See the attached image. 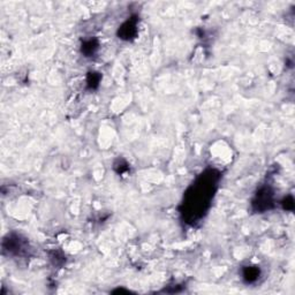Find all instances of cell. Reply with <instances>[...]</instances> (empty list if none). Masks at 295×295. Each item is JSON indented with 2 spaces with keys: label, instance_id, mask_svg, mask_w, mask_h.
Listing matches in <instances>:
<instances>
[{
  "label": "cell",
  "instance_id": "6",
  "mask_svg": "<svg viewBox=\"0 0 295 295\" xmlns=\"http://www.w3.org/2000/svg\"><path fill=\"white\" fill-rule=\"evenodd\" d=\"M97 49H98V41L97 40H89L85 41L82 44V53L84 57H91Z\"/></svg>",
  "mask_w": 295,
  "mask_h": 295
},
{
  "label": "cell",
  "instance_id": "2",
  "mask_svg": "<svg viewBox=\"0 0 295 295\" xmlns=\"http://www.w3.org/2000/svg\"><path fill=\"white\" fill-rule=\"evenodd\" d=\"M253 209L256 212H264L273 207V194L269 188H261L253 200Z\"/></svg>",
  "mask_w": 295,
  "mask_h": 295
},
{
  "label": "cell",
  "instance_id": "5",
  "mask_svg": "<svg viewBox=\"0 0 295 295\" xmlns=\"http://www.w3.org/2000/svg\"><path fill=\"white\" fill-rule=\"evenodd\" d=\"M242 275L244 281L248 282V284H251V282H255L259 278V269L256 266H247L243 269Z\"/></svg>",
  "mask_w": 295,
  "mask_h": 295
},
{
  "label": "cell",
  "instance_id": "3",
  "mask_svg": "<svg viewBox=\"0 0 295 295\" xmlns=\"http://www.w3.org/2000/svg\"><path fill=\"white\" fill-rule=\"evenodd\" d=\"M3 248L4 251H7V253L11 255L19 256L22 254L23 249L26 248V242L23 241V239L20 235L9 234L4 239Z\"/></svg>",
  "mask_w": 295,
  "mask_h": 295
},
{
  "label": "cell",
  "instance_id": "1",
  "mask_svg": "<svg viewBox=\"0 0 295 295\" xmlns=\"http://www.w3.org/2000/svg\"><path fill=\"white\" fill-rule=\"evenodd\" d=\"M219 173L215 170H208L197 178L188 188L182 202V216L190 224H195L207 213L211 200L218 187Z\"/></svg>",
  "mask_w": 295,
  "mask_h": 295
},
{
  "label": "cell",
  "instance_id": "7",
  "mask_svg": "<svg viewBox=\"0 0 295 295\" xmlns=\"http://www.w3.org/2000/svg\"><path fill=\"white\" fill-rule=\"evenodd\" d=\"M100 80H102V75H100V73L90 72L89 73L88 79H87L88 87L90 89H96L99 85Z\"/></svg>",
  "mask_w": 295,
  "mask_h": 295
},
{
  "label": "cell",
  "instance_id": "4",
  "mask_svg": "<svg viewBox=\"0 0 295 295\" xmlns=\"http://www.w3.org/2000/svg\"><path fill=\"white\" fill-rule=\"evenodd\" d=\"M135 18H131L130 20L126 21L123 25L119 28L118 36L123 41H130L133 40L136 35V27H137V21L134 20Z\"/></svg>",
  "mask_w": 295,
  "mask_h": 295
}]
</instances>
